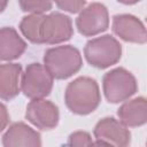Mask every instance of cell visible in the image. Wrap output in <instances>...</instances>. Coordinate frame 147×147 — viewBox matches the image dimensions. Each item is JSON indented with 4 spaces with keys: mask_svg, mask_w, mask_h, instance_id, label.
Segmentation results:
<instances>
[{
    "mask_svg": "<svg viewBox=\"0 0 147 147\" xmlns=\"http://www.w3.org/2000/svg\"><path fill=\"white\" fill-rule=\"evenodd\" d=\"M64 101L70 111L77 115L93 113L100 105L101 95L98 83L90 77H78L68 84Z\"/></svg>",
    "mask_w": 147,
    "mask_h": 147,
    "instance_id": "1",
    "label": "cell"
},
{
    "mask_svg": "<svg viewBox=\"0 0 147 147\" xmlns=\"http://www.w3.org/2000/svg\"><path fill=\"white\" fill-rule=\"evenodd\" d=\"M83 65L80 52L70 45L48 48L44 55V67L55 79H67Z\"/></svg>",
    "mask_w": 147,
    "mask_h": 147,
    "instance_id": "2",
    "label": "cell"
},
{
    "mask_svg": "<svg viewBox=\"0 0 147 147\" xmlns=\"http://www.w3.org/2000/svg\"><path fill=\"white\" fill-rule=\"evenodd\" d=\"M84 55L87 62L98 69H106L121 60L122 46L116 38L105 34L86 42Z\"/></svg>",
    "mask_w": 147,
    "mask_h": 147,
    "instance_id": "3",
    "label": "cell"
},
{
    "mask_svg": "<svg viewBox=\"0 0 147 147\" xmlns=\"http://www.w3.org/2000/svg\"><path fill=\"white\" fill-rule=\"evenodd\" d=\"M102 87L106 99L111 103H118L131 98L138 90L134 76L124 68H115L102 78Z\"/></svg>",
    "mask_w": 147,
    "mask_h": 147,
    "instance_id": "4",
    "label": "cell"
},
{
    "mask_svg": "<svg viewBox=\"0 0 147 147\" xmlns=\"http://www.w3.org/2000/svg\"><path fill=\"white\" fill-rule=\"evenodd\" d=\"M54 78L40 63H30L24 74H22L21 90L25 96L31 100L44 99L53 88Z\"/></svg>",
    "mask_w": 147,
    "mask_h": 147,
    "instance_id": "5",
    "label": "cell"
},
{
    "mask_svg": "<svg viewBox=\"0 0 147 147\" xmlns=\"http://www.w3.org/2000/svg\"><path fill=\"white\" fill-rule=\"evenodd\" d=\"M74 34L71 18L62 13L44 15L39 28L40 44L55 45L69 40Z\"/></svg>",
    "mask_w": 147,
    "mask_h": 147,
    "instance_id": "6",
    "label": "cell"
},
{
    "mask_svg": "<svg viewBox=\"0 0 147 147\" xmlns=\"http://www.w3.org/2000/svg\"><path fill=\"white\" fill-rule=\"evenodd\" d=\"M109 25L108 9L100 2H92L83 8L76 18V26L80 34L93 37L107 30Z\"/></svg>",
    "mask_w": 147,
    "mask_h": 147,
    "instance_id": "7",
    "label": "cell"
},
{
    "mask_svg": "<svg viewBox=\"0 0 147 147\" xmlns=\"http://www.w3.org/2000/svg\"><path fill=\"white\" fill-rule=\"evenodd\" d=\"M93 133L96 140L105 141L113 147H129L131 142V133L129 129L114 117H105L100 119L96 123Z\"/></svg>",
    "mask_w": 147,
    "mask_h": 147,
    "instance_id": "8",
    "label": "cell"
},
{
    "mask_svg": "<svg viewBox=\"0 0 147 147\" xmlns=\"http://www.w3.org/2000/svg\"><path fill=\"white\" fill-rule=\"evenodd\" d=\"M25 117L40 130H52L59 123V108L45 99L32 100L26 107Z\"/></svg>",
    "mask_w": 147,
    "mask_h": 147,
    "instance_id": "9",
    "label": "cell"
},
{
    "mask_svg": "<svg viewBox=\"0 0 147 147\" xmlns=\"http://www.w3.org/2000/svg\"><path fill=\"white\" fill-rule=\"evenodd\" d=\"M113 31L125 41L145 44L147 40L145 25L138 17L130 14L115 15L113 18Z\"/></svg>",
    "mask_w": 147,
    "mask_h": 147,
    "instance_id": "10",
    "label": "cell"
},
{
    "mask_svg": "<svg viewBox=\"0 0 147 147\" xmlns=\"http://www.w3.org/2000/svg\"><path fill=\"white\" fill-rule=\"evenodd\" d=\"M3 147H41L40 134L23 122L11 124L2 137Z\"/></svg>",
    "mask_w": 147,
    "mask_h": 147,
    "instance_id": "11",
    "label": "cell"
},
{
    "mask_svg": "<svg viewBox=\"0 0 147 147\" xmlns=\"http://www.w3.org/2000/svg\"><path fill=\"white\" fill-rule=\"evenodd\" d=\"M26 49V42L14 28L0 29V61H11L21 57Z\"/></svg>",
    "mask_w": 147,
    "mask_h": 147,
    "instance_id": "12",
    "label": "cell"
},
{
    "mask_svg": "<svg viewBox=\"0 0 147 147\" xmlns=\"http://www.w3.org/2000/svg\"><path fill=\"white\" fill-rule=\"evenodd\" d=\"M119 122L126 127L141 126L147 121V102L144 96L124 102L117 111Z\"/></svg>",
    "mask_w": 147,
    "mask_h": 147,
    "instance_id": "13",
    "label": "cell"
},
{
    "mask_svg": "<svg viewBox=\"0 0 147 147\" xmlns=\"http://www.w3.org/2000/svg\"><path fill=\"white\" fill-rule=\"evenodd\" d=\"M22 67L18 63L0 64V99L9 101L20 93Z\"/></svg>",
    "mask_w": 147,
    "mask_h": 147,
    "instance_id": "14",
    "label": "cell"
},
{
    "mask_svg": "<svg viewBox=\"0 0 147 147\" xmlns=\"http://www.w3.org/2000/svg\"><path fill=\"white\" fill-rule=\"evenodd\" d=\"M42 18H44V15L30 14L28 16H24L20 23V30L22 34L33 44H40L39 28Z\"/></svg>",
    "mask_w": 147,
    "mask_h": 147,
    "instance_id": "15",
    "label": "cell"
},
{
    "mask_svg": "<svg viewBox=\"0 0 147 147\" xmlns=\"http://www.w3.org/2000/svg\"><path fill=\"white\" fill-rule=\"evenodd\" d=\"M18 5L23 11H28L34 15H44V13L51 10L53 6L51 1H40V0H34V1L21 0L18 1Z\"/></svg>",
    "mask_w": 147,
    "mask_h": 147,
    "instance_id": "16",
    "label": "cell"
},
{
    "mask_svg": "<svg viewBox=\"0 0 147 147\" xmlns=\"http://www.w3.org/2000/svg\"><path fill=\"white\" fill-rule=\"evenodd\" d=\"M55 5H56L60 9L74 14V13L82 11L83 8L85 7L86 2H85V1H56Z\"/></svg>",
    "mask_w": 147,
    "mask_h": 147,
    "instance_id": "17",
    "label": "cell"
},
{
    "mask_svg": "<svg viewBox=\"0 0 147 147\" xmlns=\"http://www.w3.org/2000/svg\"><path fill=\"white\" fill-rule=\"evenodd\" d=\"M9 123V114L7 107L0 102V132H2Z\"/></svg>",
    "mask_w": 147,
    "mask_h": 147,
    "instance_id": "18",
    "label": "cell"
},
{
    "mask_svg": "<svg viewBox=\"0 0 147 147\" xmlns=\"http://www.w3.org/2000/svg\"><path fill=\"white\" fill-rule=\"evenodd\" d=\"M88 147H113V146L109 145V144H107V142H105V141L95 140V141H92Z\"/></svg>",
    "mask_w": 147,
    "mask_h": 147,
    "instance_id": "19",
    "label": "cell"
},
{
    "mask_svg": "<svg viewBox=\"0 0 147 147\" xmlns=\"http://www.w3.org/2000/svg\"><path fill=\"white\" fill-rule=\"evenodd\" d=\"M7 5H8L7 1H1V0H0V13H2V11L5 10V8L7 7Z\"/></svg>",
    "mask_w": 147,
    "mask_h": 147,
    "instance_id": "20",
    "label": "cell"
}]
</instances>
